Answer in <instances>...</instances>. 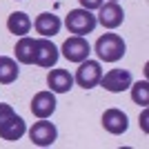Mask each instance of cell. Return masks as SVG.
Returning <instances> with one entry per match:
<instances>
[{
  "label": "cell",
  "mask_w": 149,
  "mask_h": 149,
  "mask_svg": "<svg viewBox=\"0 0 149 149\" xmlns=\"http://www.w3.org/2000/svg\"><path fill=\"white\" fill-rule=\"evenodd\" d=\"M125 49H127V45L118 33H105L96 40V54L105 62H118L125 56Z\"/></svg>",
  "instance_id": "1"
},
{
  "label": "cell",
  "mask_w": 149,
  "mask_h": 149,
  "mask_svg": "<svg viewBox=\"0 0 149 149\" xmlns=\"http://www.w3.org/2000/svg\"><path fill=\"white\" fill-rule=\"evenodd\" d=\"M65 25H67L69 33H74V36H87V33H91L96 29L98 20L89 9H74V11L67 13Z\"/></svg>",
  "instance_id": "2"
},
{
  "label": "cell",
  "mask_w": 149,
  "mask_h": 149,
  "mask_svg": "<svg viewBox=\"0 0 149 149\" xmlns=\"http://www.w3.org/2000/svg\"><path fill=\"white\" fill-rule=\"evenodd\" d=\"M58 138V129L56 125L49 123L47 118H40L38 123H33V127L29 129V140L36 147H51Z\"/></svg>",
  "instance_id": "3"
},
{
  "label": "cell",
  "mask_w": 149,
  "mask_h": 149,
  "mask_svg": "<svg viewBox=\"0 0 149 149\" xmlns=\"http://www.w3.org/2000/svg\"><path fill=\"white\" fill-rule=\"evenodd\" d=\"M80 67L76 69V78L74 80L78 82V87H82V89H91V87H96L100 82V76H102V67H100V62L98 60H82V62H78Z\"/></svg>",
  "instance_id": "4"
},
{
  "label": "cell",
  "mask_w": 149,
  "mask_h": 149,
  "mask_svg": "<svg viewBox=\"0 0 149 149\" xmlns=\"http://www.w3.org/2000/svg\"><path fill=\"white\" fill-rule=\"evenodd\" d=\"M58 47L51 42L49 38H38L36 42H33V62H36L38 67H45L49 69L54 67L58 62Z\"/></svg>",
  "instance_id": "5"
},
{
  "label": "cell",
  "mask_w": 149,
  "mask_h": 149,
  "mask_svg": "<svg viewBox=\"0 0 149 149\" xmlns=\"http://www.w3.org/2000/svg\"><path fill=\"white\" fill-rule=\"evenodd\" d=\"M96 20H98L105 29H116V27L123 25L125 11H123V7H120L116 0H109V2H102V5L98 7V16H96Z\"/></svg>",
  "instance_id": "6"
},
{
  "label": "cell",
  "mask_w": 149,
  "mask_h": 149,
  "mask_svg": "<svg viewBox=\"0 0 149 149\" xmlns=\"http://www.w3.org/2000/svg\"><path fill=\"white\" fill-rule=\"evenodd\" d=\"M89 54H91V47L85 40V36H71L62 42V56L69 62H82L89 58Z\"/></svg>",
  "instance_id": "7"
},
{
  "label": "cell",
  "mask_w": 149,
  "mask_h": 149,
  "mask_svg": "<svg viewBox=\"0 0 149 149\" xmlns=\"http://www.w3.org/2000/svg\"><path fill=\"white\" fill-rule=\"evenodd\" d=\"M107 91L111 93H118V91H125V89L131 87V74L127 69H111V71H107L105 76H100V82Z\"/></svg>",
  "instance_id": "8"
},
{
  "label": "cell",
  "mask_w": 149,
  "mask_h": 149,
  "mask_svg": "<svg viewBox=\"0 0 149 149\" xmlns=\"http://www.w3.org/2000/svg\"><path fill=\"white\" fill-rule=\"evenodd\" d=\"M56 96L54 91H38L31 100V113L36 116V118H49L51 113L56 111Z\"/></svg>",
  "instance_id": "9"
},
{
  "label": "cell",
  "mask_w": 149,
  "mask_h": 149,
  "mask_svg": "<svg viewBox=\"0 0 149 149\" xmlns=\"http://www.w3.org/2000/svg\"><path fill=\"white\" fill-rule=\"evenodd\" d=\"M102 127H105L109 134H113V136H120V134H125L127 131V127H129V120H127V113L120 111V109H107L105 113H102Z\"/></svg>",
  "instance_id": "10"
},
{
  "label": "cell",
  "mask_w": 149,
  "mask_h": 149,
  "mask_svg": "<svg viewBox=\"0 0 149 149\" xmlns=\"http://www.w3.org/2000/svg\"><path fill=\"white\" fill-rule=\"evenodd\" d=\"M25 131H27V125L18 113H13L11 118H7L5 123H0V138H2V140H9V143L20 140V138L25 136Z\"/></svg>",
  "instance_id": "11"
},
{
  "label": "cell",
  "mask_w": 149,
  "mask_h": 149,
  "mask_svg": "<svg viewBox=\"0 0 149 149\" xmlns=\"http://www.w3.org/2000/svg\"><path fill=\"white\" fill-rule=\"evenodd\" d=\"M47 85L54 93H67L74 87V76L67 69H51L47 74Z\"/></svg>",
  "instance_id": "12"
},
{
  "label": "cell",
  "mask_w": 149,
  "mask_h": 149,
  "mask_svg": "<svg viewBox=\"0 0 149 149\" xmlns=\"http://www.w3.org/2000/svg\"><path fill=\"white\" fill-rule=\"evenodd\" d=\"M33 27H36V31L42 38H51V36H56L58 31H60L62 22H60V18H58L56 13L45 11V13H40V16L33 20Z\"/></svg>",
  "instance_id": "13"
},
{
  "label": "cell",
  "mask_w": 149,
  "mask_h": 149,
  "mask_svg": "<svg viewBox=\"0 0 149 149\" xmlns=\"http://www.w3.org/2000/svg\"><path fill=\"white\" fill-rule=\"evenodd\" d=\"M7 29L11 31L13 36H27L31 29V18L25 11H13L7 20Z\"/></svg>",
  "instance_id": "14"
},
{
  "label": "cell",
  "mask_w": 149,
  "mask_h": 149,
  "mask_svg": "<svg viewBox=\"0 0 149 149\" xmlns=\"http://www.w3.org/2000/svg\"><path fill=\"white\" fill-rule=\"evenodd\" d=\"M20 69H18V62L9 56H0V85H11L16 82Z\"/></svg>",
  "instance_id": "15"
},
{
  "label": "cell",
  "mask_w": 149,
  "mask_h": 149,
  "mask_svg": "<svg viewBox=\"0 0 149 149\" xmlns=\"http://www.w3.org/2000/svg\"><path fill=\"white\" fill-rule=\"evenodd\" d=\"M33 38L29 36H20V40L16 42V60L22 62V65H31L33 62Z\"/></svg>",
  "instance_id": "16"
},
{
  "label": "cell",
  "mask_w": 149,
  "mask_h": 149,
  "mask_svg": "<svg viewBox=\"0 0 149 149\" xmlns=\"http://www.w3.org/2000/svg\"><path fill=\"white\" fill-rule=\"evenodd\" d=\"M131 98L134 102L140 107H147L149 105V82L147 80H138L136 85H131Z\"/></svg>",
  "instance_id": "17"
},
{
  "label": "cell",
  "mask_w": 149,
  "mask_h": 149,
  "mask_svg": "<svg viewBox=\"0 0 149 149\" xmlns=\"http://www.w3.org/2000/svg\"><path fill=\"white\" fill-rule=\"evenodd\" d=\"M13 109H11V105H7V102H0V123H5L7 118H11L13 116Z\"/></svg>",
  "instance_id": "18"
},
{
  "label": "cell",
  "mask_w": 149,
  "mask_h": 149,
  "mask_svg": "<svg viewBox=\"0 0 149 149\" xmlns=\"http://www.w3.org/2000/svg\"><path fill=\"white\" fill-rule=\"evenodd\" d=\"M102 2H105V0H80L82 9H89V11H91V9H98Z\"/></svg>",
  "instance_id": "19"
},
{
  "label": "cell",
  "mask_w": 149,
  "mask_h": 149,
  "mask_svg": "<svg viewBox=\"0 0 149 149\" xmlns=\"http://www.w3.org/2000/svg\"><path fill=\"white\" fill-rule=\"evenodd\" d=\"M140 123H143V129L147 131V111H143V118H140Z\"/></svg>",
  "instance_id": "20"
},
{
  "label": "cell",
  "mask_w": 149,
  "mask_h": 149,
  "mask_svg": "<svg viewBox=\"0 0 149 149\" xmlns=\"http://www.w3.org/2000/svg\"><path fill=\"white\" fill-rule=\"evenodd\" d=\"M116 2H118V0H116Z\"/></svg>",
  "instance_id": "21"
}]
</instances>
